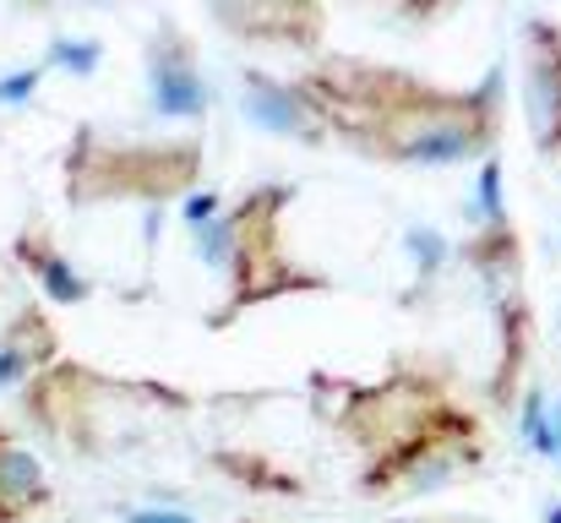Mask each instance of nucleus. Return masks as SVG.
<instances>
[{
  "label": "nucleus",
  "mask_w": 561,
  "mask_h": 523,
  "mask_svg": "<svg viewBox=\"0 0 561 523\" xmlns=\"http://www.w3.org/2000/svg\"><path fill=\"white\" fill-rule=\"evenodd\" d=\"M295 88L328 143H344L366 164L453 170L485 164L502 143V71H485L474 88H447L409 66L333 49L317 55Z\"/></svg>",
  "instance_id": "nucleus-1"
},
{
  "label": "nucleus",
  "mask_w": 561,
  "mask_h": 523,
  "mask_svg": "<svg viewBox=\"0 0 561 523\" xmlns=\"http://www.w3.org/2000/svg\"><path fill=\"white\" fill-rule=\"evenodd\" d=\"M295 196L300 191L289 180H256L234 202H224V213L191 240L196 262L224 273V300L207 311V333H229L240 317L278 306V300L333 295V273L311 268L284 240Z\"/></svg>",
  "instance_id": "nucleus-2"
},
{
  "label": "nucleus",
  "mask_w": 561,
  "mask_h": 523,
  "mask_svg": "<svg viewBox=\"0 0 561 523\" xmlns=\"http://www.w3.org/2000/svg\"><path fill=\"white\" fill-rule=\"evenodd\" d=\"M207 148L202 137H110L82 121L60 148L66 207H164L202 191Z\"/></svg>",
  "instance_id": "nucleus-3"
},
{
  "label": "nucleus",
  "mask_w": 561,
  "mask_h": 523,
  "mask_svg": "<svg viewBox=\"0 0 561 523\" xmlns=\"http://www.w3.org/2000/svg\"><path fill=\"white\" fill-rule=\"evenodd\" d=\"M16 398H22V420L77 458H104L115 447L121 420L137 409H170V414L196 409V393L175 387V382L115 376V371H99V365L71 360V354L55 360L44 376H33Z\"/></svg>",
  "instance_id": "nucleus-4"
},
{
  "label": "nucleus",
  "mask_w": 561,
  "mask_h": 523,
  "mask_svg": "<svg viewBox=\"0 0 561 523\" xmlns=\"http://www.w3.org/2000/svg\"><path fill=\"white\" fill-rule=\"evenodd\" d=\"M311 398L322 409V420L360 453V464L398 447L409 431H420L447 398H453V376L431 360H409L398 354L376 382L355 376H333V371H311Z\"/></svg>",
  "instance_id": "nucleus-5"
},
{
  "label": "nucleus",
  "mask_w": 561,
  "mask_h": 523,
  "mask_svg": "<svg viewBox=\"0 0 561 523\" xmlns=\"http://www.w3.org/2000/svg\"><path fill=\"white\" fill-rule=\"evenodd\" d=\"M485 453H491V436H485L480 409L453 393L420 431H409L398 447H387V453H376V458L360 464L355 497H360V502H398V497L442 491V486H453L458 475L480 469Z\"/></svg>",
  "instance_id": "nucleus-6"
},
{
  "label": "nucleus",
  "mask_w": 561,
  "mask_h": 523,
  "mask_svg": "<svg viewBox=\"0 0 561 523\" xmlns=\"http://www.w3.org/2000/svg\"><path fill=\"white\" fill-rule=\"evenodd\" d=\"M142 88H148V115H159V121L207 126V115H213V88H207L196 38L170 16L142 44Z\"/></svg>",
  "instance_id": "nucleus-7"
},
{
  "label": "nucleus",
  "mask_w": 561,
  "mask_h": 523,
  "mask_svg": "<svg viewBox=\"0 0 561 523\" xmlns=\"http://www.w3.org/2000/svg\"><path fill=\"white\" fill-rule=\"evenodd\" d=\"M207 22L224 27L234 44L295 49V55H322L333 27L322 0H213Z\"/></svg>",
  "instance_id": "nucleus-8"
},
{
  "label": "nucleus",
  "mask_w": 561,
  "mask_h": 523,
  "mask_svg": "<svg viewBox=\"0 0 561 523\" xmlns=\"http://www.w3.org/2000/svg\"><path fill=\"white\" fill-rule=\"evenodd\" d=\"M524 126L540 159L561 164V22L524 16Z\"/></svg>",
  "instance_id": "nucleus-9"
},
{
  "label": "nucleus",
  "mask_w": 561,
  "mask_h": 523,
  "mask_svg": "<svg viewBox=\"0 0 561 523\" xmlns=\"http://www.w3.org/2000/svg\"><path fill=\"white\" fill-rule=\"evenodd\" d=\"M240 110L251 126H262L267 137L278 143H295V148H328V132L322 121L311 115V104L300 99L295 77H273L262 66H245L240 71Z\"/></svg>",
  "instance_id": "nucleus-10"
},
{
  "label": "nucleus",
  "mask_w": 561,
  "mask_h": 523,
  "mask_svg": "<svg viewBox=\"0 0 561 523\" xmlns=\"http://www.w3.org/2000/svg\"><path fill=\"white\" fill-rule=\"evenodd\" d=\"M11 268L33 278V289L49 300V306H88L93 300V278L66 257V246L55 240V229L44 218H27L16 235H11Z\"/></svg>",
  "instance_id": "nucleus-11"
},
{
  "label": "nucleus",
  "mask_w": 561,
  "mask_h": 523,
  "mask_svg": "<svg viewBox=\"0 0 561 523\" xmlns=\"http://www.w3.org/2000/svg\"><path fill=\"white\" fill-rule=\"evenodd\" d=\"M55 360H66V339L55 328V317L27 300L0 322V393H22L33 376H44Z\"/></svg>",
  "instance_id": "nucleus-12"
},
{
  "label": "nucleus",
  "mask_w": 561,
  "mask_h": 523,
  "mask_svg": "<svg viewBox=\"0 0 561 523\" xmlns=\"http://www.w3.org/2000/svg\"><path fill=\"white\" fill-rule=\"evenodd\" d=\"M55 508V480L44 458L0 420V523H33Z\"/></svg>",
  "instance_id": "nucleus-13"
},
{
  "label": "nucleus",
  "mask_w": 561,
  "mask_h": 523,
  "mask_svg": "<svg viewBox=\"0 0 561 523\" xmlns=\"http://www.w3.org/2000/svg\"><path fill=\"white\" fill-rule=\"evenodd\" d=\"M458 262L485 284V295H491V300L524 295V235H518L513 213H507V218H496V224H474V235L463 240Z\"/></svg>",
  "instance_id": "nucleus-14"
},
{
  "label": "nucleus",
  "mask_w": 561,
  "mask_h": 523,
  "mask_svg": "<svg viewBox=\"0 0 561 523\" xmlns=\"http://www.w3.org/2000/svg\"><path fill=\"white\" fill-rule=\"evenodd\" d=\"M207 469L229 486H240L245 497H273V502H306L311 497V480L300 469H289L284 458H273L267 447H213L207 453Z\"/></svg>",
  "instance_id": "nucleus-15"
},
{
  "label": "nucleus",
  "mask_w": 561,
  "mask_h": 523,
  "mask_svg": "<svg viewBox=\"0 0 561 523\" xmlns=\"http://www.w3.org/2000/svg\"><path fill=\"white\" fill-rule=\"evenodd\" d=\"M491 306H496V371H491L485 393L496 409H513L524 398V365L535 349V311H529V295H507Z\"/></svg>",
  "instance_id": "nucleus-16"
},
{
  "label": "nucleus",
  "mask_w": 561,
  "mask_h": 523,
  "mask_svg": "<svg viewBox=\"0 0 561 523\" xmlns=\"http://www.w3.org/2000/svg\"><path fill=\"white\" fill-rule=\"evenodd\" d=\"M38 66L44 71H60V77H93L104 66V44L88 38V33H49Z\"/></svg>",
  "instance_id": "nucleus-17"
},
{
  "label": "nucleus",
  "mask_w": 561,
  "mask_h": 523,
  "mask_svg": "<svg viewBox=\"0 0 561 523\" xmlns=\"http://www.w3.org/2000/svg\"><path fill=\"white\" fill-rule=\"evenodd\" d=\"M403 246H409V268H414V284H420V295L442 278V268L453 262V246H447V235L442 229H431V224H409L403 229Z\"/></svg>",
  "instance_id": "nucleus-18"
},
{
  "label": "nucleus",
  "mask_w": 561,
  "mask_h": 523,
  "mask_svg": "<svg viewBox=\"0 0 561 523\" xmlns=\"http://www.w3.org/2000/svg\"><path fill=\"white\" fill-rule=\"evenodd\" d=\"M496 218H507V202H502V159L491 154L474 174V224H496Z\"/></svg>",
  "instance_id": "nucleus-19"
},
{
  "label": "nucleus",
  "mask_w": 561,
  "mask_h": 523,
  "mask_svg": "<svg viewBox=\"0 0 561 523\" xmlns=\"http://www.w3.org/2000/svg\"><path fill=\"white\" fill-rule=\"evenodd\" d=\"M546 420H551V398H546L540 387H524V398H518V425H524V442H529L535 458H546Z\"/></svg>",
  "instance_id": "nucleus-20"
},
{
  "label": "nucleus",
  "mask_w": 561,
  "mask_h": 523,
  "mask_svg": "<svg viewBox=\"0 0 561 523\" xmlns=\"http://www.w3.org/2000/svg\"><path fill=\"white\" fill-rule=\"evenodd\" d=\"M44 77H49V71H44L38 60L0 71V104H5V110H11V104H33V93H38V82H44Z\"/></svg>",
  "instance_id": "nucleus-21"
},
{
  "label": "nucleus",
  "mask_w": 561,
  "mask_h": 523,
  "mask_svg": "<svg viewBox=\"0 0 561 523\" xmlns=\"http://www.w3.org/2000/svg\"><path fill=\"white\" fill-rule=\"evenodd\" d=\"M218 213H224V196L202 185V191H191V196H186V207H181V224H186V235L196 240V235H202V229H207Z\"/></svg>",
  "instance_id": "nucleus-22"
},
{
  "label": "nucleus",
  "mask_w": 561,
  "mask_h": 523,
  "mask_svg": "<svg viewBox=\"0 0 561 523\" xmlns=\"http://www.w3.org/2000/svg\"><path fill=\"white\" fill-rule=\"evenodd\" d=\"M121 523H196V513H186V508H126Z\"/></svg>",
  "instance_id": "nucleus-23"
},
{
  "label": "nucleus",
  "mask_w": 561,
  "mask_h": 523,
  "mask_svg": "<svg viewBox=\"0 0 561 523\" xmlns=\"http://www.w3.org/2000/svg\"><path fill=\"white\" fill-rule=\"evenodd\" d=\"M546 464H561V393L551 403V420H546Z\"/></svg>",
  "instance_id": "nucleus-24"
},
{
  "label": "nucleus",
  "mask_w": 561,
  "mask_h": 523,
  "mask_svg": "<svg viewBox=\"0 0 561 523\" xmlns=\"http://www.w3.org/2000/svg\"><path fill=\"white\" fill-rule=\"evenodd\" d=\"M546 523H561V502H551V508H546Z\"/></svg>",
  "instance_id": "nucleus-25"
},
{
  "label": "nucleus",
  "mask_w": 561,
  "mask_h": 523,
  "mask_svg": "<svg viewBox=\"0 0 561 523\" xmlns=\"http://www.w3.org/2000/svg\"><path fill=\"white\" fill-rule=\"evenodd\" d=\"M398 523H458V519H398Z\"/></svg>",
  "instance_id": "nucleus-26"
},
{
  "label": "nucleus",
  "mask_w": 561,
  "mask_h": 523,
  "mask_svg": "<svg viewBox=\"0 0 561 523\" xmlns=\"http://www.w3.org/2000/svg\"><path fill=\"white\" fill-rule=\"evenodd\" d=\"M234 523H273V519H234Z\"/></svg>",
  "instance_id": "nucleus-27"
}]
</instances>
